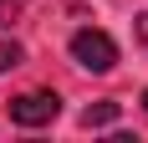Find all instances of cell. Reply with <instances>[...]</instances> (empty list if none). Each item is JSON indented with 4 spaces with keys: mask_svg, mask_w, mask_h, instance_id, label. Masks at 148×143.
<instances>
[{
    "mask_svg": "<svg viewBox=\"0 0 148 143\" xmlns=\"http://www.w3.org/2000/svg\"><path fill=\"white\" fill-rule=\"evenodd\" d=\"M56 113H61L56 92H26V97H10V123H21V128H41V123H51Z\"/></svg>",
    "mask_w": 148,
    "mask_h": 143,
    "instance_id": "7a4b0ae2",
    "label": "cell"
},
{
    "mask_svg": "<svg viewBox=\"0 0 148 143\" xmlns=\"http://www.w3.org/2000/svg\"><path fill=\"white\" fill-rule=\"evenodd\" d=\"M143 107H148V92H143Z\"/></svg>",
    "mask_w": 148,
    "mask_h": 143,
    "instance_id": "52a82bcc",
    "label": "cell"
},
{
    "mask_svg": "<svg viewBox=\"0 0 148 143\" xmlns=\"http://www.w3.org/2000/svg\"><path fill=\"white\" fill-rule=\"evenodd\" d=\"M21 61H26V51H21V46H15V41H0V72H15Z\"/></svg>",
    "mask_w": 148,
    "mask_h": 143,
    "instance_id": "277c9868",
    "label": "cell"
},
{
    "mask_svg": "<svg viewBox=\"0 0 148 143\" xmlns=\"http://www.w3.org/2000/svg\"><path fill=\"white\" fill-rule=\"evenodd\" d=\"M72 56H77V67H87V72H112L118 67V41L107 31H97V26H82L72 36Z\"/></svg>",
    "mask_w": 148,
    "mask_h": 143,
    "instance_id": "6da1fadb",
    "label": "cell"
},
{
    "mask_svg": "<svg viewBox=\"0 0 148 143\" xmlns=\"http://www.w3.org/2000/svg\"><path fill=\"white\" fill-rule=\"evenodd\" d=\"M138 41H143V46H148V10H143V15H138Z\"/></svg>",
    "mask_w": 148,
    "mask_h": 143,
    "instance_id": "8992f818",
    "label": "cell"
},
{
    "mask_svg": "<svg viewBox=\"0 0 148 143\" xmlns=\"http://www.w3.org/2000/svg\"><path fill=\"white\" fill-rule=\"evenodd\" d=\"M112 118H118V102H97V107L82 113V123H87V128H107Z\"/></svg>",
    "mask_w": 148,
    "mask_h": 143,
    "instance_id": "3957f363",
    "label": "cell"
},
{
    "mask_svg": "<svg viewBox=\"0 0 148 143\" xmlns=\"http://www.w3.org/2000/svg\"><path fill=\"white\" fill-rule=\"evenodd\" d=\"M21 5H26V0H0V26H10L15 15H21Z\"/></svg>",
    "mask_w": 148,
    "mask_h": 143,
    "instance_id": "5b68a950",
    "label": "cell"
}]
</instances>
